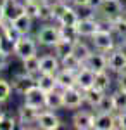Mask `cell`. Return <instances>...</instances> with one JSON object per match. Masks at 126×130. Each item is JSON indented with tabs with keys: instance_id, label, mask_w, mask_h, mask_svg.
<instances>
[{
	"instance_id": "obj_1",
	"label": "cell",
	"mask_w": 126,
	"mask_h": 130,
	"mask_svg": "<svg viewBox=\"0 0 126 130\" xmlns=\"http://www.w3.org/2000/svg\"><path fill=\"white\" fill-rule=\"evenodd\" d=\"M97 14L107 23H112L114 19L121 18L124 14V4L121 0H102L100 7L97 9Z\"/></svg>"
},
{
	"instance_id": "obj_2",
	"label": "cell",
	"mask_w": 126,
	"mask_h": 130,
	"mask_svg": "<svg viewBox=\"0 0 126 130\" xmlns=\"http://www.w3.org/2000/svg\"><path fill=\"white\" fill-rule=\"evenodd\" d=\"M12 52L21 61L26 59V57H31V56H36V52H38V42H36V38H31L29 35H23L19 40L12 45Z\"/></svg>"
},
{
	"instance_id": "obj_3",
	"label": "cell",
	"mask_w": 126,
	"mask_h": 130,
	"mask_svg": "<svg viewBox=\"0 0 126 130\" xmlns=\"http://www.w3.org/2000/svg\"><path fill=\"white\" fill-rule=\"evenodd\" d=\"M92 43H93V47L100 52H111L112 49H116V37H114V33L111 31V28L107 30V28H100L98 31L93 33V37H92Z\"/></svg>"
},
{
	"instance_id": "obj_4",
	"label": "cell",
	"mask_w": 126,
	"mask_h": 130,
	"mask_svg": "<svg viewBox=\"0 0 126 130\" xmlns=\"http://www.w3.org/2000/svg\"><path fill=\"white\" fill-rule=\"evenodd\" d=\"M59 40H60L59 24H45L36 33V42L38 45H43V47H54Z\"/></svg>"
},
{
	"instance_id": "obj_5",
	"label": "cell",
	"mask_w": 126,
	"mask_h": 130,
	"mask_svg": "<svg viewBox=\"0 0 126 130\" xmlns=\"http://www.w3.org/2000/svg\"><path fill=\"white\" fill-rule=\"evenodd\" d=\"M62 99L66 109H79L85 104V95L79 87H69L62 90Z\"/></svg>"
},
{
	"instance_id": "obj_6",
	"label": "cell",
	"mask_w": 126,
	"mask_h": 130,
	"mask_svg": "<svg viewBox=\"0 0 126 130\" xmlns=\"http://www.w3.org/2000/svg\"><path fill=\"white\" fill-rule=\"evenodd\" d=\"M102 28V23L95 18H79L76 23V31L79 38H92L93 33Z\"/></svg>"
},
{
	"instance_id": "obj_7",
	"label": "cell",
	"mask_w": 126,
	"mask_h": 130,
	"mask_svg": "<svg viewBox=\"0 0 126 130\" xmlns=\"http://www.w3.org/2000/svg\"><path fill=\"white\" fill-rule=\"evenodd\" d=\"M107 68L119 75L121 71L126 70V49H112L107 56Z\"/></svg>"
},
{
	"instance_id": "obj_8",
	"label": "cell",
	"mask_w": 126,
	"mask_h": 130,
	"mask_svg": "<svg viewBox=\"0 0 126 130\" xmlns=\"http://www.w3.org/2000/svg\"><path fill=\"white\" fill-rule=\"evenodd\" d=\"M36 127L41 130H57L60 128V120L55 115V111L52 109H41L38 115V121H36Z\"/></svg>"
},
{
	"instance_id": "obj_9",
	"label": "cell",
	"mask_w": 126,
	"mask_h": 130,
	"mask_svg": "<svg viewBox=\"0 0 126 130\" xmlns=\"http://www.w3.org/2000/svg\"><path fill=\"white\" fill-rule=\"evenodd\" d=\"M45 94L47 92H43L38 85H33L31 89H28L23 94V97H24V102L26 104L35 106V108H40V109H45Z\"/></svg>"
},
{
	"instance_id": "obj_10",
	"label": "cell",
	"mask_w": 126,
	"mask_h": 130,
	"mask_svg": "<svg viewBox=\"0 0 126 130\" xmlns=\"http://www.w3.org/2000/svg\"><path fill=\"white\" fill-rule=\"evenodd\" d=\"M40 108H35V106H29V104H23L17 111V120L23 127H29L31 123H36L38 121V115H40Z\"/></svg>"
},
{
	"instance_id": "obj_11",
	"label": "cell",
	"mask_w": 126,
	"mask_h": 130,
	"mask_svg": "<svg viewBox=\"0 0 126 130\" xmlns=\"http://www.w3.org/2000/svg\"><path fill=\"white\" fill-rule=\"evenodd\" d=\"M71 123L76 130H93V113L87 109H78L73 115Z\"/></svg>"
},
{
	"instance_id": "obj_12",
	"label": "cell",
	"mask_w": 126,
	"mask_h": 130,
	"mask_svg": "<svg viewBox=\"0 0 126 130\" xmlns=\"http://www.w3.org/2000/svg\"><path fill=\"white\" fill-rule=\"evenodd\" d=\"M83 66H87L88 70H92L93 73L109 70L107 68V56H104V52H100V50H97V52L92 50V54L83 61Z\"/></svg>"
},
{
	"instance_id": "obj_13",
	"label": "cell",
	"mask_w": 126,
	"mask_h": 130,
	"mask_svg": "<svg viewBox=\"0 0 126 130\" xmlns=\"http://www.w3.org/2000/svg\"><path fill=\"white\" fill-rule=\"evenodd\" d=\"M4 12H5V21L14 23V21L21 18L24 14V2L23 0H7L4 4Z\"/></svg>"
},
{
	"instance_id": "obj_14",
	"label": "cell",
	"mask_w": 126,
	"mask_h": 130,
	"mask_svg": "<svg viewBox=\"0 0 126 130\" xmlns=\"http://www.w3.org/2000/svg\"><path fill=\"white\" fill-rule=\"evenodd\" d=\"M33 85H36V76L29 75L26 71L21 73V75H16L14 80H12V89H14V92H19V94H24Z\"/></svg>"
},
{
	"instance_id": "obj_15",
	"label": "cell",
	"mask_w": 126,
	"mask_h": 130,
	"mask_svg": "<svg viewBox=\"0 0 126 130\" xmlns=\"http://www.w3.org/2000/svg\"><path fill=\"white\" fill-rule=\"evenodd\" d=\"M93 130H114V113L97 111L93 115Z\"/></svg>"
},
{
	"instance_id": "obj_16",
	"label": "cell",
	"mask_w": 126,
	"mask_h": 130,
	"mask_svg": "<svg viewBox=\"0 0 126 130\" xmlns=\"http://www.w3.org/2000/svg\"><path fill=\"white\" fill-rule=\"evenodd\" d=\"M59 70H60V59L55 54H45L40 57V73L55 75Z\"/></svg>"
},
{
	"instance_id": "obj_17",
	"label": "cell",
	"mask_w": 126,
	"mask_h": 130,
	"mask_svg": "<svg viewBox=\"0 0 126 130\" xmlns=\"http://www.w3.org/2000/svg\"><path fill=\"white\" fill-rule=\"evenodd\" d=\"M93 82H95V73L88 70L87 66H81L76 71V87H79L81 90H88L90 87H93Z\"/></svg>"
},
{
	"instance_id": "obj_18",
	"label": "cell",
	"mask_w": 126,
	"mask_h": 130,
	"mask_svg": "<svg viewBox=\"0 0 126 130\" xmlns=\"http://www.w3.org/2000/svg\"><path fill=\"white\" fill-rule=\"evenodd\" d=\"M55 80H57V87L62 90L69 89V87H76V71L60 68L55 73Z\"/></svg>"
},
{
	"instance_id": "obj_19",
	"label": "cell",
	"mask_w": 126,
	"mask_h": 130,
	"mask_svg": "<svg viewBox=\"0 0 126 130\" xmlns=\"http://www.w3.org/2000/svg\"><path fill=\"white\" fill-rule=\"evenodd\" d=\"M45 108L47 109H60L64 108V99H62V89H54L45 94Z\"/></svg>"
},
{
	"instance_id": "obj_20",
	"label": "cell",
	"mask_w": 126,
	"mask_h": 130,
	"mask_svg": "<svg viewBox=\"0 0 126 130\" xmlns=\"http://www.w3.org/2000/svg\"><path fill=\"white\" fill-rule=\"evenodd\" d=\"M2 35H4V40H7L10 43V45H14L16 42L19 40L21 37H23V33H21L12 23H9V21H4L2 24Z\"/></svg>"
},
{
	"instance_id": "obj_21",
	"label": "cell",
	"mask_w": 126,
	"mask_h": 130,
	"mask_svg": "<svg viewBox=\"0 0 126 130\" xmlns=\"http://www.w3.org/2000/svg\"><path fill=\"white\" fill-rule=\"evenodd\" d=\"M104 90H98L97 87H90L88 90H83V95H85V104H88L92 109H97V106L100 104V101L104 97Z\"/></svg>"
},
{
	"instance_id": "obj_22",
	"label": "cell",
	"mask_w": 126,
	"mask_h": 130,
	"mask_svg": "<svg viewBox=\"0 0 126 130\" xmlns=\"http://www.w3.org/2000/svg\"><path fill=\"white\" fill-rule=\"evenodd\" d=\"M36 85L43 92H50L57 87V80H55V75H50V73H38L36 75Z\"/></svg>"
},
{
	"instance_id": "obj_23",
	"label": "cell",
	"mask_w": 126,
	"mask_h": 130,
	"mask_svg": "<svg viewBox=\"0 0 126 130\" xmlns=\"http://www.w3.org/2000/svg\"><path fill=\"white\" fill-rule=\"evenodd\" d=\"M78 19H79V16H78V9L69 5L68 9L64 10V14L60 16V19L57 21V24H60V26H76Z\"/></svg>"
},
{
	"instance_id": "obj_24",
	"label": "cell",
	"mask_w": 126,
	"mask_h": 130,
	"mask_svg": "<svg viewBox=\"0 0 126 130\" xmlns=\"http://www.w3.org/2000/svg\"><path fill=\"white\" fill-rule=\"evenodd\" d=\"M111 31L114 33L116 38L126 42V18H124V14L111 23Z\"/></svg>"
},
{
	"instance_id": "obj_25",
	"label": "cell",
	"mask_w": 126,
	"mask_h": 130,
	"mask_svg": "<svg viewBox=\"0 0 126 130\" xmlns=\"http://www.w3.org/2000/svg\"><path fill=\"white\" fill-rule=\"evenodd\" d=\"M111 83H112V78H111V75L107 73V70L95 73V82H93V87H97L98 90L107 92V90H109V87H111Z\"/></svg>"
},
{
	"instance_id": "obj_26",
	"label": "cell",
	"mask_w": 126,
	"mask_h": 130,
	"mask_svg": "<svg viewBox=\"0 0 126 130\" xmlns=\"http://www.w3.org/2000/svg\"><path fill=\"white\" fill-rule=\"evenodd\" d=\"M73 45H74V42L66 40V38H60V40L54 45V52H55V56H57L59 59H62L64 56H68V54L73 52Z\"/></svg>"
},
{
	"instance_id": "obj_27",
	"label": "cell",
	"mask_w": 126,
	"mask_h": 130,
	"mask_svg": "<svg viewBox=\"0 0 126 130\" xmlns=\"http://www.w3.org/2000/svg\"><path fill=\"white\" fill-rule=\"evenodd\" d=\"M12 24H14L23 35H29V31L33 30V18H29L28 14L24 12V14H23L21 18H17Z\"/></svg>"
},
{
	"instance_id": "obj_28",
	"label": "cell",
	"mask_w": 126,
	"mask_h": 130,
	"mask_svg": "<svg viewBox=\"0 0 126 130\" xmlns=\"http://www.w3.org/2000/svg\"><path fill=\"white\" fill-rule=\"evenodd\" d=\"M23 68H24L26 73L33 75V76H36V75L40 73V57H38V54L23 59Z\"/></svg>"
},
{
	"instance_id": "obj_29",
	"label": "cell",
	"mask_w": 126,
	"mask_h": 130,
	"mask_svg": "<svg viewBox=\"0 0 126 130\" xmlns=\"http://www.w3.org/2000/svg\"><path fill=\"white\" fill-rule=\"evenodd\" d=\"M83 66V62L78 59L76 56L71 52L68 56H64L62 59H60V68H64V70H71V71H78L79 68Z\"/></svg>"
},
{
	"instance_id": "obj_30",
	"label": "cell",
	"mask_w": 126,
	"mask_h": 130,
	"mask_svg": "<svg viewBox=\"0 0 126 130\" xmlns=\"http://www.w3.org/2000/svg\"><path fill=\"white\" fill-rule=\"evenodd\" d=\"M68 0H54L50 2V10H52V21L57 23L60 19V16L64 14V10L68 9Z\"/></svg>"
},
{
	"instance_id": "obj_31",
	"label": "cell",
	"mask_w": 126,
	"mask_h": 130,
	"mask_svg": "<svg viewBox=\"0 0 126 130\" xmlns=\"http://www.w3.org/2000/svg\"><path fill=\"white\" fill-rule=\"evenodd\" d=\"M73 54H74L78 59L83 62V61H85L88 56L92 54V49L88 47L85 42H81V38H78V40L74 42V45H73Z\"/></svg>"
},
{
	"instance_id": "obj_32",
	"label": "cell",
	"mask_w": 126,
	"mask_h": 130,
	"mask_svg": "<svg viewBox=\"0 0 126 130\" xmlns=\"http://www.w3.org/2000/svg\"><path fill=\"white\" fill-rule=\"evenodd\" d=\"M112 99H114V108H116V113H121V111H126V92L117 89L116 92H112Z\"/></svg>"
},
{
	"instance_id": "obj_33",
	"label": "cell",
	"mask_w": 126,
	"mask_h": 130,
	"mask_svg": "<svg viewBox=\"0 0 126 130\" xmlns=\"http://www.w3.org/2000/svg\"><path fill=\"white\" fill-rule=\"evenodd\" d=\"M97 111H107V113H116L114 108V99H112V94H104V97L100 101V104L97 106Z\"/></svg>"
},
{
	"instance_id": "obj_34",
	"label": "cell",
	"mask_w": 126,
	"mask_h": 130,
	"mask_svg": "<svg viewBox=\"0 0 126 130\" xmlns=\"http://www.w3.org/2000/svg\"><path fill=\"white\" fill-rule=\"evenodd\" d=\"M59 30H60V38H66V40H71V42H76L79 38L76 26H60L59 24Z\"/></svg>"
},
{
	"instance_id": "obj_35",
	"label": "cell",
	"mask_w": 126,
	"mask_h": 130,
	"mask_svg": "<svg viewBox=\"0 0 126 130\" xmlns=\"http://www.w3.org/2000/svg\"><path fill=\"white\" fill-rule=\"evenodd\" d=\"M12 92H14L12 83H9V82L4 80V78H0V104H2V102H5V101L9 99Z\"/></svg>"
},
{
	"instance_id": "obj_36",
	"label": "cell",
	"mask_w": 126,
	"mask_h": 130,
	"mask_svg": "<svg viewBox=\"0 0 126 130\" xmlns=\"http://www.w3.org/2000/svg\"><path fill=\"white\" fill-rule=\"evenodd\" d=\"M40 21H49L52 19V10H50V2L49 0H40V14H38Z\"/></svg>"
},
{
	"instance_id": "obj_37",
	"label": "cell",
	"mask_w": 126,
	"mask_h": 130,
	"mask_svg": "<svg viewBox=\"0 0 126 130\" xmlns=\"http://www.w3.org/2000/svg\"><path fill=\"white\" fill-rule=\"evenodd\" d=\"M24 12L28 14L29 18L38 19V14H40V0H38V2H24Z\"/></svg>"
},
{
	"instance_id": "obj_38",
	"label": "cell",
	"mask_w": 126,
	"mask_h": 130,
	"mask_svg": "<svg viewBox=\"0 0 126 130\" xmlns=\"http://www.w3.org/2000/svg\"><path fill=\"white\" fill-rule=\"evenodd\" d=\"M17 127V120L14 116H9V115H4L0 118V130H14Z\"/></svg>"
},
{
	"instance_id": "obj_39",
	"label": "cell",
	"mask_w": 126,
	"mask_h": 130,
	"mask_svg": "<svg viewBox=\"0 0 126 130\" xmlns=\"http://www.w3.org/2000/svg\"><path fill=\"white\" fill-rule=\"evenodd\" d=\"M7 64H9V52H7L5 49H2L0 50V71L5 70Z\"/></svg>"
},
{
	"instance_id": "obj_40",
	"label": "cell",
	"mask_w": 126,
	"mask_h": 130,
	"mask_svg": "<svg viewBox=\"0 0 126 130\" xmlns=\"http://www.w3.org/2000/svg\"><path fill=\"white\" fill-rule=\"evenodd\" d=\"M117 89L126 92V70L117 75Z\"/></svg>"
},
{
	"instance_id": "obj_41",
	"label": "cell",
	"mask_w": 126,
	"mask_h": 130,
	"mask_svg": "<svg viewBox=\"0 0 126 130\" xmlns=\"http://www.w3.org/2000/svg\"><path fill=\"white\" fill-rule=\"evenodd\" d=\"M71 2V5L73 7H85V5H88V0H69Z\"/></svg>"
},
{
	"instance_id": "obj_42",
	"label": "cell",
	"mask_w": 126,
	"mask_h": 130,
	"mask_svg": "<svg viewBox=\"0 0 126 130\" xmlns=\"http://www.w3.org/2000/svg\"><path fill=\"white\" fill-rule=\"evenodd\" d=\"M100 4H102V0H88V7L93 9L95 12H97V9L100 7Z\"/></svg>"
},
{
	"instance_id": "obj_43",
	"label": "cell",
	"mask_w": 126,
	"mask_h": 130,
	"mask_svg": "<svg viewBox=\"0 0 126 130\" xmlns=\"http://www.w3.org/2000/svg\"><path fill=\"white\" fill-rule=\"evenodd\" d=\"M117 115H119V120H121V130H126V111H121Z\"/></svg>"
},
{
	"instance_id": "obj_44",
	"label": "cell",
	"mask_w": 126,
	"mask_h": 130,
	"mask_svg": "<svg viewBox=\"0 0 126 130\" xmlns=\"http://www.w3.org/2000/svg\"><path fill=\"white\" fill-rule=\"evenodd\" d=\"M5 21V12H4V5L0 4V24Z\"/></svg>"
},
{
	"instance_id": "obj_45",
	"label": "cell",
	"mask_w": 126,
	"mask_h": 130,
	"mask_svg": "<svg viewBox=\"0 0 126 130\" xmlns=\"http://www.w3.org/2000/svg\"><path fill=\"white\" fill-rule=\"evenodd\" d=\"M4 49V35H0V50Z\"/></svg>"
},
{
	"instance_id": "obj_46",
	"label": "cell",
	"mask_w": 126,
	"mask_h": 130,
	"mask_svg": "<svg viewBox=\"0 0 126 130\" xmlns=\"http://www.w3.org/2000/svg\"><path fill=\"white\" fill-rule=\"evenodd\" d=\"M23 2H38V0H23Z\"/></svg>"
},
{
	"instance_id": "obj_47",
	"label": "cell",
	"mask_w": 126,
	"mask_h": 130,
	"mask_svg": "<svg viewBox=\"0 0 126 130\" xmlns=\"http://www.w3.org/2000/svg\"><path fill=\"white\" fill-rule=\"evenodd\" d=\"M2 116H4V113H2V109H0V118H2Z\"/></svg>"
},
{
	"instance_id": "obj_48",
	"label": "cell",
	"mask_w": 126,
	"mask_h": 130,
	"mask_svg": "<svg viewBox=\"0 0 126 130\" xmlns=\"http://www.w3.org/2000/svg\"><path fill=\"white\" fill-rule=\"evenodd\" d=\"M49 2H50V0H49Z\"/></svg>"
}]
</instances>
